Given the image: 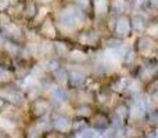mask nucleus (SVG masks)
I'll list each match as a JSON object with an SVG mask.
<instances>
[{"instance_id":"20e7f679","label":"nucleus","mask_w":158,"mask_h":138,"mask_svg":"<svg viewBox=\"0 0 158 138\" xmlns=\"http://www.w3.org/2000/svg\"><path fill=\"white\" fill-rule=\"evenodd\" d=\"M112 33L115 37L125 40L132 35V28H131V14H123V15L115 17L114 26H112Z\"/></svg>"},{"instance_id":"b1692460","label":"nucleus","mask_w":158,"mask_h":138,"mask_svg":"<svg viewBox=\"0 0 158 138\" xmlns=\"http://www.w3.org/2000/svg\"><path fill=\"white\" fill-rule=\"evenodd\" d=\"M52 98L56 101V102H65V101L68 100V94H67V91L64 89L58 87V89H56L54 91H53Z\"/></svg>"},{"instance_id":"39448f33","label":"nucleus","mask_w":158,"mask_h":138,"mask_svg":"<svg viewBox=\"0 0 158 138\" xmlns=\"http://www.w3.org/2000/svg\"><path fill=\"white\" fill-rule=\"evenodd\" d=\"M147 24H148V19H147V17L143 14V11H133V13H131L132 33H136L137 36L143 35V33L146 32Z\"/></svg>"},{"instance_id":"cd10ccee","label":"nucleus","mask_w":158,"mask_h":138,"mask_svg":"<svg viewBox=\"0 0 158 138\" xmlns=\"http://www.w3.org/2000/svg\"><path fill=\"white\" fill-rule=\"evenodd\" d=\"M3 49H4V51L7 53L8 55H17L19 51V49L15 44V41H8V43H6L4 46H3Z\"/></svg>"},{"instance_id":"a211bd4d","label":"nucleus","mask_w":158,"mask_h":138,"mask_svg":"<svg viewBox=\"0 0 158 138\" xmlns=\"http://www.w3.org/2000/svg\"><path fill=\"white\" fill-rule=\"evenodd\" d=\"M53 77L58 84H65L68 83V70L64 69L63 66H58L57 69L53 72Z\"/></svg>"},{"instance_id":"9d476101","label":"nucleus","mask_w":158,"mask_h":138,"mask_svg":"<svg viewBox=\"0 0 158 138\" xmlns=\"http://www.w3.org/2000/svg\"><path fill=\"white\" fill-rule=\"evenodd\" d=\"M93 128L96 130H107V128L111 126L110 122V116H107L103 112H96L92 115V122H90Z\"/></svg>"},{"instance_id":"dca6fc26","label":"nucleus","mask_w":158,"mask_h":138,"mask_svg":"<svg viewBox=\"0 0 158 138\" xmlns=\"http://www.w3.org/2000/svg\"><path fill=\"white\" fill-rule=\"evenodd\" d=\"M67 58H68L71 62H75V64H82V62H86L87 61V54L85 51H82V50L79 49H74L71 50V51L68 53V55H67Z\"/></svg>"},{"instance_id":"9b49d317","label":"nucleus","mask_w":158,"mask_h":138,"mask_svg":"<svg viewBox=\"0 0 158 138\" xmlns=\"http://www.w3.org/2000/svg\"><path fill=\"white\" fill-rule=\"evenodd\" d=\"M92 11L97 18L110 15V0H92Z\"/></svg>"},{"instance_id":"aec40b11","label":"nucleus","mask_w":158,"mask_h":138,"mask_svg":"<svg viewBox=\"0 0 158 138\" xmlns=\"http://www.w3.org/2000/svg\"><path fill=\"white\" fill-rule=\"evenodd\" d=\"M146 35L153 37L154 40L158 41V19H153V21H148L147 28H146Z\"/></svg>"},{"instance_id":"5701e85b","label":"nucleus","mask_w":158,"mask_h":138,"mask_svg":"<svg viewBox=\"0 0 158 138\" xmlns=\"http://www.w3.org/2000/svg\"><path fill=\"white\" fill-rule=\"evenodd\" d=\"M144 91L147 95H154L158 93V76H156L154 79H151L147 84L144 86Z\"/></svg>"},{"instance_id":"423d86ee","label":"nucleus","mask_w":158,"mask_h":138,"mask_svg":"<svg viewBox=\"0 0 158 138\" xmlns=\"http://www.w3.org/2000/svg\"><path fill=\"white\" fill-rule=\"evenodd\" d=\"M101 41V36L98 30L96 29H85L78 35V43L86 47H94L98 46Z\"/></svg>"},{"instance_id":"72a5a7b5","label":"nucleus","mask_w":158,"mask_h":138,"mask_svg":"<svg viewBox=\"0 0 158 138\" xmlns=\"http://www.w3.org/2000/svg\"><path fill=\"white\" fill-rule=\"evenodd\" d=\"M156 76H158V61L156 62Z\"/></svg>"},{"instance_id":"4468645a","label":"nucleus","mask_w":158,"mask_h":138,"mask_svg":"<svg viewBox=\"0 0 158 138\" xmlns=\"http://www.w3.org/2000/svg\"><path fill=\"white\" fill-rule=\"evenodd\" d=\"M53 126H54L56 130H58V131H68L69 128H71L72 123H71V120L67 116H64V115H57V116L53 119Z\"/></svg>"},{"instance_id":"bb28decb","label":"nucleus","mask_w":158,"mask_h":138,"mask_svg":"<svg viewBox=\"0 0 158 138\" xmlns=\"http://www.w3.org/2000/svg\"><path fill=\"white\" fill-rule=\"evenodd\" d=\"M74 4L77 6L79 10L83 11L85 14H86L89 10H92V0H75Z\"/></svg>"},{"instance_id":"6ab92c4d","label":"nucleus","mask_w":158,"mask_h":138,"mask_svg":"<svg viewBox=\"0 0 158 138\" xmlns=\"http://www.w3.org/2000/svg\"><path fill=\"white\" fill-rule=\"evenodd\" d=\"M94 113L93 112V106L90 104H81V105L77 108V115L82 119H86V117H92V115Z\"/></svg>"},{"instance_id":"f8f14e48","label":"nucleus","mask_w":158,"mask_h":138,"mask_svg":"<svg viewBox=\"0 0 158 138\" xmlns=\"http://www.w3.org/2000/svg\"><path fill=\"white\" fill-rule=\"evenodd\" d=\"M40 33L47 39L57 37V25L52 18H44L40 25Z\"/></svg>"},{"instance_id":"2f4dec72","label":"nucleus","mask_w":158,"mask_h":138,"mask_svg":"<svg viewBox=\"0 0 158 138\" xmlns=\"http://www.w3.org/2000/svg\"><path fill=\"white\" fill-rule=\"evenodd\" d=\"M10 4V0H0V11H4Z\"/></svg>"},{"instance_id":"4be33fe9","label":"nucleus","mask_w":158,"mask_h":138,"mask_svg":"<svg viewBox=\"0 0 158 138\" xmlns=\"http://www.w3.org/2000/svg\"><path fill=\"white\" fill-rule=\"evenodd\" d=\"M69 51H71V49L68 47V44L67 43L57 41V43L54 44V53L58 55V57H67Z\"/></svg>"},{"instance_id":"473e14b6","label":"nucleus","mask_w":158,"mask_h":138,"mask_svg":"<svg viewBox=\"0 0 158 138\" xmlns=\"http://www.w3.org/2000/svg\"><path fill=\"white\" fill-rule=\"evenodd\" d=\"M38 3H42V4H47V3H52L53 0H36Z\"/></svg>"},{"instance_id":"ddd939ff","label":"nucleus","mask_w":158,"mask_h":138,"mask_svg":"<svg viewBox=\"0 0 158 138\" xmlns=\"http://www.w3.org/2000/svg\"><path fill=\"white\" fill-rule=\"evenodd\" d=\"M129 81V76H117L112 79L111 84H110V90L115 94H123L126 90Z\"/></svg>"},{"instance_id":"c756f323","label":"nucleus","mask_w":158,"mask_h":138,"mask_svg":"<svg viewBox=\"0 0 158 138\" xmlns=\"http://www.w3.org/2000/svg\"><path fill=\"white\" fill-rule=\"evenodd\" d=\"M8 24H10V17L2 11V13H0V25L3 26V25H8Z\"/></svg>"},{"instance_id":"7c9ffc66","label":"nucleus","mask_w":158,"mask_h":138,"mask_svg":"<svg viewBox=\"0 0 158 138\" xmlns=\"http://www.w3.org/2000/svg\"><path fill=\"white\" fill-rule=\"evenodd\" d=\"M147 6L153 10L158 11V0H147Z\"/></svg>"},{"instance_id":"2eb2a0df","label":"nucleus","mask_w":158,"mask_h":138,"mask_svg":"<svg viewBox=\"0 0 158 138\" xmlns=\"http://www.w3.org/2000/svg\"><path fill=\"white\" fill-rule=\"evenodd\" d=\"M49 108H50L49 101L39 98V100H36L35 102H33L32 112H33V115H35V116H43V115L49 111Z\"/></svg>"},{"instance_id":"f257e3e1","label":"nucleus","mask_w":158,"mask_h":138,"mask_svg":"<svg viewBox=\"0 0 158 138\" xmlns=\"http://www.w3.org/2000/svg\"><path fill=\"white\" fill-rule=\"evenodd\" d=\"M85 13L79 10L77 6H68L60 10L56 15V24L60 26V29L67 32H74L83 25Z\"/></svg>"},{"instance_id":"c85d7f7f","label":"nucleus","mask_w":158,"mask_h":138,"mask_svg":"<svg viewBox=\"0 0 158 138\" xmlns=\"http://www.w3.org/2000/svg\"><path fill=\"white\" fill-rule=\"evenodd\" d=\"M42 134V130L38 127V126H32V127H29V130H28V134L27 137L28 138H39Z\"/></svg>"},{"instance_id":"a878e982","label":"nucleus","mask_w":158,"mask_h":138,"mask_svg":"<svg viewBox=\"0 0 158 138\" xmlns=\"http://www.w3.org/2000/svg\"><path fill=\"white\" fill-rule=\"evenodd\" d=\"M14 77L13 72L6 66H0V83H8Z\"/></svg>"},{"instance_id":"1a4fd4ad","label":"nucleus","mask_w":158,"mask_h":138,"mask_svg":"<svg viewBox=\"0 0 158 138\" xmlns=\"http://www.w3.org/2000/svg\"><path fill=\"white\" fill-rule=\"evenodd\" d=\"M140 60H142V58L139 57L136 50H135L133 47H128V50L125 51V55H123V58H122V65L128 69H133V72H135L136 66L139 65Z\"/></svg>"},{"instance_id":"6e6552de","label":"nucleus","mask_w":158,"mask_h":138,"mask_svg":"<svg viewBox=\"0 0 158 138\" xmlns=\"http://www.w3.org/2000/svg\"><path fill=\"white\" fill-rule=\"evenodd\" d=\"M87 80V75L81 69H71L68 72V84L72 89H81Z\"/></svg>"},{"instance_id":"c9c22d12","label":"nucleus","mask_w":158,"mask_h":138,"mask_svg":"<svg viewBox=\"0 0 158 138\" xmlns=\"http://www.w3.org/2000/svg\"><path fill=\"white\" fill-rule=\"evenodd\" d=\"M2 28H3V26H2V25H0V32H2Z\"/></svg>"},{"instance_id":"393cba45","label":"nucleus","mask_w":158,"mask_h":138,"mask_svg":"<svg viewBox=\"0 0 158 138\" xmlns=\"http://www.w3.org/2000/svg\"><path fill=\"white\" fill-rule=\"evenodd\" d=\"M24 14H25V17H27V18H35L36 14H38V10H36L35 2H28L27 4H25Z\"/></svg>"},{"instance_id":"f704fd0d","label":"nucleus","mask_w":158,"mask_h":138,"mask_svg":"<svg viewBox=\"0 0 158 138\" xmlns=\"http://www.w3.org/2000/svg\"><path fill=\"white\" fill-rule=\"evenodd\" d=\"M154 58H156V60L158 61V46H157V50H156V57H154Z\"/></svg>"},{"instance_id":"7ed1b4c3","label":"nucleus","mask_w":158,"mask_h":138,"mask_svg":"<svg viewBox=\"0 0 158 138\" xmlns=\"http://www.w3.org/2000/svg\"><path fill=\"white\" fill-rule=\"evenodd\" d=\"M156 62L157 60H142L135 69L133 76L146 86L151 79L156 77Z\"/></svg>"},{"instance_id":"f03ea898","label":"nucleus","mask_w":158,"mask_h":138,"mask_svg":"<svg viewBox=\"0 0 158 138\" xmlns=\"http://www.w3.org/2000/svg\"><path fill=\"white\" fill-rule=\"evenodd\" d=\"M158 46V41L154 40L153 37L147 36L146 33L139 35L135 40L133 49L136 50V53L139 54V57L142 60H156V50Z\"/></svg>"},{"instance_id":"f3484780","label":"nucleus","mask_w":158,"mask_h":138,"mask_svg":"<svg viewBox=\"0 0 158 138\" xmlns=\"http://www.w3.org/2000/svg\"><path fill=\"white\" fill-rule=\"evenodd\" d=\"M4 32H6V35H7V37L11 39V41L18 40L22 36V32H21V29H19V26L15 24H11V22L8 25H6Z\"/></svg>"},{"instance_id":"0eeeda50","label":"nucleus","mask_w":158,"mask_h":138,"mask_svg":"<svg viewBox=\"0 0 158 138\" xmlns=\"http://www.w3.org/2000/svg\"><path fill=\"white\" fill-rule=\"evenodd\" d=\"M132 13L131 0H110V15H123Z\"/></svg>"},{"instance_id":"412c9836","label":"nucleus","mask_w":158,"mask_h":138,"mask_svg":"<svg viewBox=\"0 0 158 138\" xmlns=\"http://www.w3.org/2000/svg\"><path fill=\"white\" fill-rule=\"evenodd\" d=\"M129 105L128 104H125V102H121V104H118L117 106H115V113L118 115V116L122 119V122H125V120H128V117H129Z\"/></svg>"}]
</instances>
